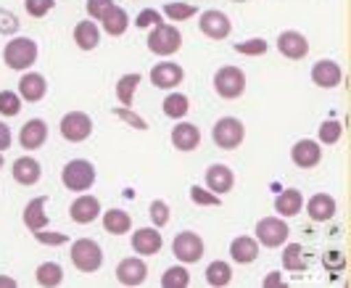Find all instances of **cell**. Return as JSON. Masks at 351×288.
<instances>
[{"label": "cell", "instance_id": "6da1fadb", "mask_svg": "<svg viewBox=\"0 0 351 288\" xmlns=\"http://www.w3.org/2000/svg\"><path fill=\"white\" fill-rule=\"evenodd\" d=\"M3 61L14 72L29 69L37 61V43L32 37H11V43H5L3 48Z\"/></svg>", "mask_w": 351, "mask_h": 288}, {"label": "cell", "instance_id": "7a4b0ae2", "mask_svg": "<svg viewBox=\"0 0 351 288\" xmlns=\"http://www.w3.org/2000/svg\"><path fill=\"white\" fill-rule=\"evenodd\" d=\"M71 262L80 272H95L104 265V249L93 238H80L71 243Z\"/></svg>", "mask_w": 351, "mask_h": 288}, {"label": "cell", "instance_id": "3957f363", "mask_svg": "<svg viewBox=\"0 0 351 288\" xmlns=\"http://www.w3.org/2000/svg\"><path fill=\"white\" fill-rule=\"evenodd\" d=\"M61 182H64L66 191H74V193L88 191V188H93V182H95V167L88 159H71L61 169Z\"/></svg>", "mask_w": 351, "mask_h": 288}, {"label": "cell", "instance_id": "277c9868", "mask_svg": "<svg viewBox=\"0 0 351 288\" xmlns=\"http://www.w3.org/2000/svg\"><path fill=\"white\" fill-rule=\"evenodd\" d=\"M211 138H214L217 148L232 151V148H238V145L243 143L246 127H243V122L238 117H222V119H217V125L211 130Z\"/></svg>", "mask_w": 351, "mask_h": 288}, {"label": "cell", "instance_id": "5b68a950", "mask_svg": "<svg viewBox=\"0 0 351 288\" xmlns=\"http://www.w3.org/2000/svg\"><path fill=\"white\" fill-rule=\"evenodd\" d=\"M214 91L219 98L225 101H235L241 98L243 91H246V74L241 72L238 67H222L214 74Z\"/></svg>", "mask_w": 351, "mask_h": 288}, {"label": "cell", "instance_id": "8992f818", "mask_svg": "<svg viewBox=\"0 0 351 288\" xmlns=\"http://www.w3.org/2000/svg\"><path fill=\"white\" fill-rule=\"evenodd\" d=\"M182 45V35L180 29L172 24H156L151 27V35H148V51L156 56H172L180 51Z\"/></svg>", "mask_w": 351, "mask_h": 288}, {"label": "cell", "instance_id": "52a82bcc", "mask_svg": "<svg viewBox=\"0 0 351 288\" xmlns=\"http://www.w3.org/2000/svg\"><path fill=\"white\" fill-rule=\"evenodd\" d=\"M288 222L282 217H264L256 222V241L267 249H278L288 241Z\"/></svg>", "mask_w": 351, "mask_h": 288}, {"label": "cell", "instance_id": "ba28073f", "mask_svg": "<svg viewBox=\"0 0 351 288\" xmlns=\"http://www.w3.org/2000/svg\"><path fill=\"white\" fill-rule=\"evenodd\" d=\"M61 135L69 141V143H82L93 135V119H90L85 111H69L64 119H61Z\"/></svg>", "mask_w": 351, "mask_h": 288}, {"label": "cell", "instance_id": "9c48e42d", "mask_svg": "<svg viewBox=\"0 0 351 288\" xmlns=\"http://www.w3.org/2000/svg\"><path fill=\"white\" fill-rule=\"evenodd\" d=\"M172 254H175L182 265H193V262H198L201 254H204V241H201V235L193 233V230H182V233H177V238L172 241Z\"/></svg>", "mask_w": 351, "mask_h": 288}, {"label": "cell", "instance_id": "30bf717a", "mask_svg": "<svg viewBox=\"0 0 351 288\" xmlns=\"http://www.w3.org/2000/svg\"><path fill=\"white\" fill-rule=\"evenodd\" d=\"M182 80H185V72L175 61H161L151 69V85L158 91H175L177 85H182Z\"/></svg>", "mask_w": 351, "mask_h": 288}, {"label": "cell", "instance_id": "8fae6325", "mask_svg": "<svg viewBox=\"0 0 351 288\" xmlns=\"http://www.w3.org/2000/svg\"><path fill=\"white\" fill-rule=\"evenodd\" d=\"M198 27H201V32L206 37H211V40H225V37H230V32H232V21L228 19V14H222V11H217V8L204 11Z\"/></svg>", "mask_w": 351, "mask_h": 288}, {"label": "cell", "instance_id": "7c38bea8", "mask_svg": "<svg viewBox=\"0 0 351 288\" xmlns=\"http://www.w3.org/2000/svg\"><path fill=\"white\" fill-rule=\"evenodd\" d=\"M148 278V265L143 262L141 256H127L117 265V280L122 286H141Z\"/></svg>", "mask_w": 351, "mask_h": 288}, {"label": "cell", "instance_id": "4fadbf2b", "mask_svg": "<svg viewBox=\"0 0 351 288\" xmlns=\"http://www.w3.org/2000/svg\"><path fill=\"white\" fill-rule=\"evenodd\" d=\"M278 51L285 58H291V61H299V58H304V56L309 53V40L301 35V32H296V29H285L278 37Z\"/></svg>", "mask_w": 351, "mask_h": 288}, {"label": "cell", "instance_id": "5bb4252c", "mask_svg": "<svg viewBox=\"0 0 351 288\" xmlns=\"http://www.w3.org/2000/svg\"><path fill=\"white\" fill-rule=\"evenodd\" d=\"M291 159H293V164L301 167V169H312V167H317L319 159H322V148H319L317 141L301 138V141H296V145L291 148Z\"/></svg>", "mask_w": 351, "mask_h": 288}, {"label": "cell", "instance_id": "9a60e30c", "mask_svg": "<svg viewBox=\"0 0 351 288\" xmlns=\"http://www.w3.org/2000/svg\"><path fill=\"white\" fill-rule=\"evenodd\" d=\"M48 141V125L43 122V119H29V122H24L21 127V132H19V143L24 151H37V148H43Z\"/></svg>", "mask_w": 351, "mask_h": 288}, {"label": "cell", "instance_id": "2e32d148", "mask_svg": "<svg viewBox=\"0 0 351 288\" xmlns=\"http://www.w3.org/2000/svg\"><path fill=\"white\" fill-rule=\"evenodd\" d=\"M232 185H235V175H232V169L228 164H211L206 169V188L211 193L225 196V193L232 191Z\"/></svg>", "mask_w": 351, "mask_h": 288}, {"label": "cell", "instance_id": "e0dca14e", "mask_svg": "<svg viewBox=\"0 0 351 288\" xmlns=\"http://www.w3.org/2000/svg\"><path fill=\"white\" fill-rule=\"evenodd\" d=\"M98 212H101V201L95 196H77L69 206L71 222L77 225H88L93 219H98Z\"/></svg>", "mask_w": 351, "mask_h": 288}, {"label": "cell", "instance_id": "ac0fdd59", "mask_svg": "<svg viewBox=\"0 0 351 288\" xmlns=\"http://www.w3.org/2000/svg\"><path fill=\"white\" fill-rule=\"evenodd\" d=\"M341 67L330 61V58H322V61H317L315 67H312V82H315L317 88H338L341 85Z\"/></svg>", "mask_w": 351, "mask_h": 288}, {"label": "cell", "instance_id": "d6986e66", "mask_svg": "<svg viewBox=\"0 0 351 288\" xmlns=\"http://www.w3.org/2000/svg\"><path fill=\"white\" fill-rule=\"evenodd\" d=\"M45 93H48V82H45L43 74L27 72L24 77H21V82H19V95H21V101L37 104V101L45 98Z\"/></svg>", "mask_w": 351, "mask_h": 288}, {"label": "cell", "instance_id": "ffe728a7", "mask_svg": "<svg viewBox=\"0 0 351 288\" xmlns=\"http://www.w3.org/2000/svg\"><path fill=\"white\" fill-rule=\"evenodd\" d=\"M230 256H232V262H238V265H251V262H256V256H259V241L251 238V235H238V238L230 243Z\"/></svg>", "mask_w": 351, "mask_h": 288}, {"label": "cell", "instance_id": "44dd1931", "mask_svg": "<svg viewBox=\"0 0 351 288\" xmlns=\"http://www.w3.org/2000/svg\"><path fill=\"white\" fill-rule=\"evenodd\" d=\"M164 246V238L156 228H141L138 233H132V249L141 254V256H151L158 254Z\"/></svg>", "mask_w": 351, "mask_h": 288}, {"label": "cell", "instance_id": "7402d4cb", "mask_svg": "<svg viewBox=\"0 0 351 288\" xmlns=\"http://www.w3.org/2000/svg\"><path fill=\"white\" fill-rule=\"evenodd\" d=\"M11 175H14V180H16L19 185H35V182H40V178H43V167H40V162L32 159V156H21V159L14 162Z\"/></svg>", "mask_w": 351, "mask_h": 288}, {"label": "cell", "instance_id": "603a6c76", "mask_svg": "<svg viewBox=\"0 0 351 288\" xmlns=\"http://www.w3.org/2000/svg\"><path fill=\"white\" fill-rule=\"evenodd\" d=\"M201 143V130L193 122H180L177 127H172V145L177 151H193Z\"/></svg>", "mask_w": 351, "mask_h": 288}, {"label": "cell", "instance_id": "cb8c5ba5", "mask_svg": "<svg viewBox=\"0 0 351 288\" xmlns=\"http://www.w3.org/2000/svg\"><path fill=\"white\" fill-rule=\"evenodd\" d=\"M306 215L315 222H328L335 217V198L330 193H315L306 204Z\"/></svg>", "mask_w": 351, "mask_h": 288}, {"label": "cell", "instance_id": "d4e9b609", "mask_svg": "<svg viewBox=\"0 0 351 288\" xmlns=\"http://www.w3.org/2000/svg\"><path fill=\"white\" fill-rule=\"evenodd\" d=\"M45 196H37L32 198L27 206H24V225L29 228V233H35V230H43V228H48V215H45Z\"/></svg>", "mask_w": 351, "mask_h": 288}, {"label": "cell", "instance_id": "484cf974", "mask_svg": "<svg viewBox=\"0 0 351 288\" xmlns=\"http://www.w3.org/2000/svg\"><path fill=\"white\" fill-rule=\"evenodd\" d=\"M301 209H304V196L296 188H288L275 198V212L280 217H296L301 215Z\"/></svg>", "mask_w": 351, "mask_h": 288}, {"label": "cell", "instance_id": "4316f807", "mask_svg": "<svg viewBox=\"0 0 351 288\" xmlns=\"http://www.w3.org/2000/svg\"><path fill=\"white\" fill-rule=\"evenodd\" d=\"M74 43H77L80 51H93V48H98V43H101V29H98V24H95V21H80V24L74 27Z\"/></svg>", "mask_w": 351, "mask_h": 288}, {"label": "cell", "instance_id": "83f0119b", "mask_svg": "<svg viewBox=\"0 0 351 288\" xmlns=\"http://www.w3.org/2000/svg\"><path fill=\"white\" fill-rule=\"evenodd\" d=\"M101 24H104V32H108L111 37H119L127 32V27H130V16H127V11H124L122 5H111L108 8V14L101 19Z\"/></svg>", "mask_w": 351, "mask_h": 288}, {"label": "cell", "instance_id": "f1b7e54d", "mask_svg": "<svg viewBox=\"0 0 351 288\" xmlns=\"http://www.w3.org/2000/svg\"><path fill=\"white\" fill-rule=\"evenodd\" d=\"M104 230L111 235H124L132 230V217L124 209H108L104 212Z\"/></svg>", "mask_w": 351, "mask_h": 288}, {"label": "cell", "instance_id": "f546056e", "mask_svg": "<svg viewBox=\"0 0 351 288\" xmlns=\"http://www.w3.org/2000/svg\"><path fill=\"white\" fill-rule=\"evenodd\" d=\"M164 114L169 117V119H182L188 111H191V101H188V95H182V93H169L167 98H164Z\"/></svg>", "mask_w": 351, "mask_h": 288}, {"label": "cell", "instance_id": "4dcf8cb0", "mask_svg": "<svg viewBox=\"0 0 351 288\" xmlns=\"http://www.w3.org/2000/svg\"><path fill=\"white\" fill-rule=\"evenodd\" d=\"M282 265L285 270L291 272H304L306 270V254H304V246L301 243H288V249L282 252Z\"/></svg>", "mask_w": 351, "mask_h": 288}, {"label": "cell", "instance_id": "1f68e13d", "mask_svg": "<svg viewBox=\"0 0 351 288\" xmlns=\"http://www.w3.org/2000/svg\"><path fill=\"white\" fill-rule=\"evenodd\" d=\"M230 280H232V267H230L228 262L217 259V262H211L209 267H206V283H209V286L222 288V286H228Z\"/></svg>", "mask_w": 351, "mask_h": 288}, {"label": "cell", "instance_id": "d6a6232c", "mask_svg": "<svg viewBox=\"0 0 351 288\" xmlns=\"http://www.w3.org/2000/svg\"><path fill=\"white\" fill-rule=\"evenodd\" d=\"M141 85V74H124L117 82V98L122 106H132V98H135V91Z\"/></svg>", "mask_w": 351, "mask_h": 288}, {"label": "cell", "instance_id": "836d02e7", "mask_svg": "<svg viewBox=\"0 0 351 288\" xmlns=\"http://www.w3.org/2000/svg\"><path fill=\"white\" fill-rule=\"evenodd\" d=\"M37 283L40 286H61V280H64V270H61V265H56V262H43L35 272Z\"/></svg>", "mask_w": 351, "mask_h": 288}, {"label": "cell", "instance_id": "e575fe53", "mask_svg": "<svg viewBox=\"0 0 351 288\" xmlns=\"http://www.w3.org/2000/svg\"><path fill=\"white\" fill-rule=\"evenodd\" d=\"M161 286L164 288H188L191 286V272L185 270L182 265H175L161 275Z\"/></svg>", "mask_w": 351, "mask_h": 288}, {"label": "cell", "instance_id": "d590c367", "mask_svg": "<svg viewBox=\"0 0 351 288\" xmlns=\"http://www.w3.org/2000/svg\"><path fill=\"white\" fill-rule=\"evenodd\" d=\"M341 135H343V125L338 119H328V122L319 125V143L335 145L341 141Z\"/></svg>", "mask_w": 351, "mask_h": 288}, {"label": "cell", "instance_id": "8d00e7d4", "mask_svg": "<svg viewBox=\"0 0 351 288\" xmlns=\"http://www.w3.org/2000/svg\"><path fill=\"white\" fill-rule=\"evenodd\" d=\"M19 111H21V95L14 91H0V114L16 117Z\"/></svg>", "mask_w": 351, "mask_h": 288}, {"label": "cell", "instance_id": "74e56055", "mask_svg": "<svg viewBox=\"0 0 351 288\" xmlns=\"http://www.w3.org/2000/svg\"><path fill=\"white\" fill-rule=\"evenodd\" d=\"M164 14L172 21H185V19H191L195 14V5H191V3H167Z\"/></svg>", "mask_w": 351, "mask_h": 288}, {"label": "cell", "instance_id": "f35d334b", "mask_svg": "<svg viewBox=\"0 0 351 288\" xmlns=\"http://www.w3.org/2000/svg\"><path fill=\"white\" fill-rule=\"evenodd\" d=\"M56 5V0H24L27 14L35 19H43L45 14H51V8Z\"/></svg>", "mask_w": 351, "mask_h": 288}, {"label": "cell", "instance_id": "ab89813d", "mask_svg": "<svg viewBox=\"0 0 351 288\" xmlns=\"http://www.w3.org/2000/svg\"><path fill=\"white\" fill-rule=\"evenodd\" d=\"M151 219H154V225L156 228H164L167 222H169V206L164 204V201H151Z\"/></svg>", "mask_w": 351, "mask_h": 288}, {"label": "cell", "instance_id": "60d3db41", "mask_svg": "<svg viewBox=\"0 0 351 288\" xmlns=\"http://www.w3.org/2000/svg\"><path fill=\"white\" fill-rule=\"evenodd\" d=\"M267 48H269V45H267L264 40H259V37L235 45V51H238V53H246V56H262V53H267Z\"/></svg>", "mask_w": 351, "mask_h": 288}, {"label": "cell", "instance_id": "b9f144b4", "mask_svg": "<svg viewBox=\"0 0 351 288\" xmlns=\"http://www.w3.org/2000/svg\"><path fill=\"white\" fill-rule=\"evenodd\" d=\"M161 24V14H158L156 8H143L138 19H135V27H141V29H148V27H156Z\"/></svg>", "mask_w": 351, "mask_h": 288}, {"label": "cell", "instance_id": "7bdbcfd3", "mask_svg": "<svg viewBox=\"0 0 351 288\" xmlns=\"http://www.w3.org/2000/svg\"><path fill=\"white\" fill-rule=\"evenodd\" d=\"M191 198H193L195 204H204V206H217V204H219V196L204 191L201 185H193V188H191Z\"/></svg>", "mask_w": 351, "mask_h": 288}, {"label": "cell", "instance_id": "ee69618b", "mask_svg": "<svg viewBox=\"0 0 351 288\" xmlns=\"http://www.w3.org/2000/svg\"><path fill=\"white\" fill-rule=\"evenodd\" d=\"M111 5H114V0H88V16L101 21V19L108 14Z\"/></svg>", "mask_w": 351, "mask_h": 288}, {"label": "cell", "instance_id": "f6af8a7d", "mask_svg": "<svg viewBox=\"0 0 351 288\" xmlns=\"http://www.w3.org/2000/svg\"><path fill=\"white\" fill-rule=\"evenodd\" d=\"M32 235H35L40 243H48V246H58V243H66V241H69L66 233H48L45 228H43V230H35Z\"/></svg>", "mask_w": 351, "mask_h": 288}, {"label": "cell", "instance_id": "bcb514c9", "mask_svg": "<svg viewBox=\"0 0 351 288\" xmlns=\"http://www.w3.org/2000/svg\"><path fill=\"white\" fill-rule=\"evenodd\" d=\"M16 29H19V19L0 8V32H3V35H11V32H16Z\"/></svg>", "mask_w": 351, "mask_h": 288}, {"label": "cell", "instance_id": "7dc6e473", "mask_svg": "<svg viewBox=\"0 0 351 288\" xmlns=\"http://www.w3.org/2000/svg\"><path fill=\"white\" fill-rule=\"evenodd\" d=\"M114 114H117V117H119V119H127V122H130V125L132 127H138V130H145V119H141V117H135V114H132V111H127V108H114Z\"/></svg>", "mask_w": 351, "mask_h": 288}, {"label": "cell", "instance_id": "c3c4849f", "mask_svg": "<svg viewBox=\"0 0 351 288\" xmlns=\"http://www.w3.org/2000/svg\"><path fill=\"white\" fill-rule=\"evenodd\" d=\"M325 267H328V270H330V267H338V270H341V267H343V254L328 252L325 254Z\"/></svg>", "mask_w": 351, "mask_h": 288}, {"label": "cell", "instance_id": "681fc988", "mask_svg": "<svg viewBox=\"0 0 351 288\" xmlns=\"http://www.w3.org/2000/svg\"><path fill=\"white\" fill-rule=\"evenodd\" d=\"M8 145H11V130L5 122H0V151H5Z\"/></svg>", "mask_w": 351, "mask_h": 288}, {"label": "cell", "instance_id": "f907efd6", "mask_svg": "<svg viewBox=\"0 0 351 288\" xmlns=\"http://www.w3.org/2000/svg\"><path fill=\"white\" fill-rule=\"evenodd\" d=\"M280 283H282L280 272H269V275L264 278V283H262V286H264V288H269V286H280Z\"/></svg>", "mask_w": 351, "mask_h": 288}, {"label": "cell", "instance_id": "816d5d0a", "mask_svg": "<svg viewBox=\"0 0 351 288\" xmlns=\"http://www.w3.org/2000/svg\"><path fill=\"white\" fill-rule=\"evenodd\" d=\"M0 288H16V280H14V278H5V275H0Z\"/></svg>", "mask_w": 351, "mask_h": 288}, {"label": "cell", "instance_id": "f5cc1de1", "mask_svg": "<svg viewBox=\"0 0 351 288\" xmlns=\"http://www.w3.org/2000/svg\"><path fill=\"white\" fill-rule=\"evenodd\" d=\"M0 169H3V151H0Z\"/></svg>", "mask_w": 351, "mask_h": 288}]
</instances>
